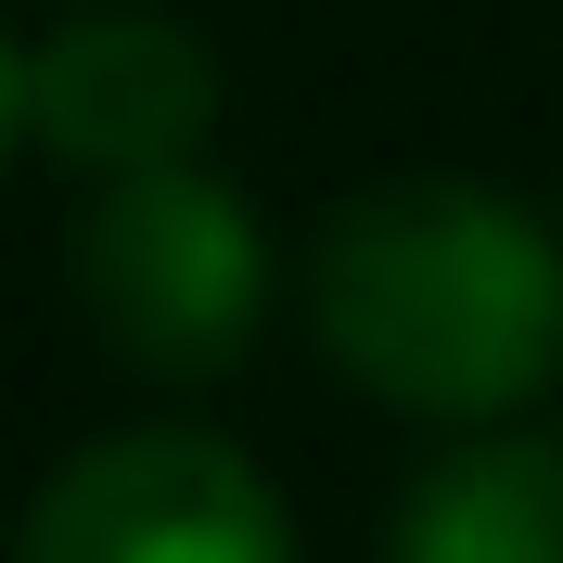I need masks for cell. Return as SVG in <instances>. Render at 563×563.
<instances>
[{
  "instance_id": "obj_5",
  "label": "cell",
  "mask_w": 563,
  "mask_h": 563,
  "mask_svg": "<svg viewBox=\"0 0 563 563\" xmlns=\"http://www.w3.org/2000/svg\"><path fill=\"white\" fill-rule=\"evenodd\" d=\"M385 563H563V449L551 435H461L449 461L410 474Z\"/></svg>"
},
{
  "instance_id": "obj_6",
  "label": "cell",
  "mask_w": 563,
  "mask_h": 563,
  "mask_svg": "<svg viewBox=\"0 0 563 563\" xmlns=\"http://www.w3.org/2000/svg\"><path fill=\"white\" fill-rule=\"evenodd\" d=\"M13 141H26V52L0 38V167H13Z\"/></svg>"
},
{
  "instance_id": "obj_3",
  "label": "cell",
  "mask_w": 563,
  "mask_h": 563,
  "mask_svg": "<svg viewBox=\"0 0 563 563\" xmlns=\"http://www.w3.org/2000/svg\"><path fill=\"white\" fill-rule=\"evenodd\" d=\"M13 563H308L295 512L231 435L206 422H129L26 499Z\"/></svg>"
},
{
  "instance_id": "obj_4",
  "label": "cell",
  "mask_w": 563,
  "mask_h": 563,
  "mask_svg": "<svg viewBox=\"0 0 563 563\" xmlns=\"http://www.w3.org/2000/svg\"><path fill=\"white\" fill-rule=\"evenodd\" d=\"M206 129H218V52L141 0H77V26L26 52V141L77 179L206 154Z\"/></svg>"
},
{
  "instance_id": "obj_2",
  "label": "cell",
  "mask_w": 563,
  "mask_h": 563,
  "mask_svg": "<svg viewBox=\"0 0 563 563\" xmlns=\"http://www.w3.org/2000/svg\"><path fill=\"white\" fill-rule=\"evenodd\" d=\"M77 308L129 372L154 385H218L244 372L256 320H269V231L206 154H167V167H129L77 206Z\"/></svg>"
},
{
  "instance_id": "obj_1",
  "label": "cell",
  "mask_w": 563,
  "mask_h": 563,
  "mask_svg": "<svg viewBox=\"0 0 563 563\" xmlns=\"http://www.w3.org/2000/svg\"><path fill=\"white\" fill-rule=\"evenodd\" d=\"M308 333L410 422H512L563 372V244L499 179H372L308 231Z\"/></svg>"
}]
</instances>
